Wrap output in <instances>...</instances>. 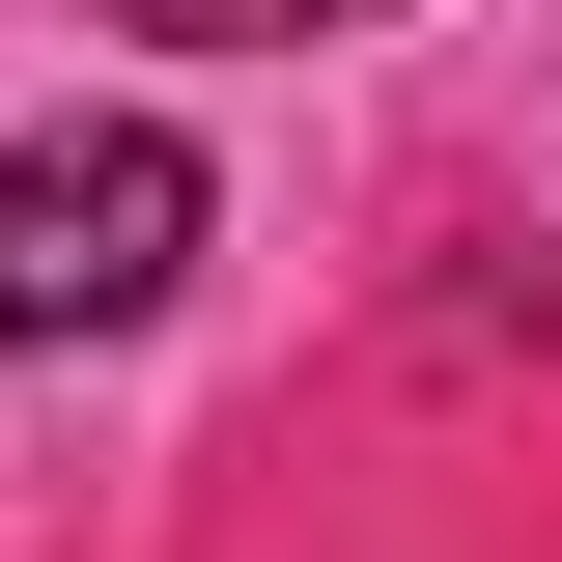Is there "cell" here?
Segmentation results:
<instances>
[{
	"mask_svg": "<svg viewBox=\"0 0 562 562\" xmlns=\"http://www.w3.org/2000/svg\"><path fill=\"white\" fill-rule=\"evenodd\" d=\"M169 281H198V140H169V113H29V140H0V366L140 338Z\"/></svg>",
	"mask_w": 562,
	"mask_h": 562,
	"instance_id": "obj_1",
	"label": "cell"
},
{
	"mask_svg": "<svg viewBox=\"0 0 562 562\" xmlns=\"http://www.w3.org/2000/svg\"><path fill=\"white\" fill-rule=\"evenodd\" d=\"M113 29H169V57H310V29H366V0H113Z\"/></svg>",
	"mask_w": 562,
	"mask_h": 562,
	"instance_id": "obj_2",
	"label": "cell"
}]
</instances>
